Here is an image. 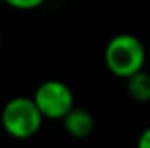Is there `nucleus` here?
<instances>
[{"label": "nucleus", "instance_id": "f257e3e1", "mask_svg": "<svg viewBox=\"0 0 150 148\" xmlns=\"http://www.w3.org/2000/svg\"><path fill=\"white\" fill-rule=\"evenodd\" d=\"M145 45L133 33H117L113 35L103 52L105 65L108 72L119 78H127L133 73L143 70L145 65Z\"/></svg>", "mask_w": 150, "mask_h": 148}, {"label": "nucleus", "instance_id": "20e7f679", "mask_svg": "<svg viewBox=\"0 0 150 148\" xmlns=\"http://www.w3.org/2000/svg\"><path fill=\"white\" fill-rule=\"evenodd\" d=\"M63 127L65 131L77 140L87 138L94 131V117L84 108H72L63 118Z\"/></svg>", "mask_w": 150, "mask_h": 148}, {"label": "nucleus", "instance_id": "39448f33", "mask_svg": "<svg viewBox=\"0 0 150 148\" xmlns=\"http://www.w3.org/2000/svg\"><path fill=\"white\" fill-rule=\"evenodd\" d=\"M127 80V92L131 96V99L138 101V103H149L150 101V73L140 70L131 77L126 78Z\"/></svg>", "mask_w": 150, "mask_h": 148}, {"label": "nucleus", "instance_id": "423d86ee", "mask_svg": "<svg viewBox=\"0 0 150 148\" xmlns=\"http://www.w3.org/2000/svg\"><path fill=\"white\" fill-rule=\"evenodd\" d=\"M4 2L9 7L18 9V11H33L45 4V0H4Z\"/></svg>", "mask_w": 150, "mask_h": 148}, {"label": "nucleus", "instance_id": "f03ea898", "mask_svg": "<svg viewBox=\"0 0 150 148\" xmlns=\"http://www.w3.org/2000/svg\"><path fill=\"white\" fill-rule=\"evenodd\" d=\"M42 113L32 98L16 96L9 99L0 113V122L4 131L16 140H28L35 136L42 127Z\"/></svg>", "mask_w": 150, "mask_h": 148}, {"label": "nucleus", "instance_id": "7ed1b4c3", "mask_svg": "<svg viewBox=\"0 0 150 148\" xmlns=\"http://www.w3.org/2000/svg\"><path fill=\"white\" fill-rule=\"evenodd\" d=\"M44 118L61 120L74 108V92L61 80H45L38 85L32 98Z\"/></svg>", "mask_w": 150, "mask_h": 148}, {"label": "nucleus", "instance_id": "0eeeda50", "mask_svg": "<svg viewBox=\"0 0 150 148\" xmlns=\"http://www.w3.org/2000/svg\"><path fill=\"white\" fill-rule=\"evenodd\" d=\"M136 148H150V125L149 127H145V129L140 132Z\"/></svg>", "mask_w": 150, "mask_h": 148}, {"label": "nucleus", "instance_id": "6e6552de", "mask_svg": "<svg viewBox=\"0 0 150 148\" xmlns=\"http://www.w3.org/2000/svg\"><path fill=\"white\" fill-rule=\"evenodd\" d=\"M0 47H2V35H0Z\"/></svg>", "mask_w": 150, "mask_h": 148}]
</instances>
